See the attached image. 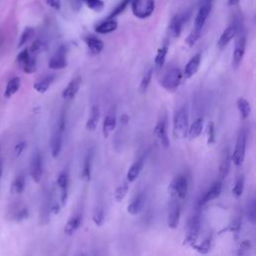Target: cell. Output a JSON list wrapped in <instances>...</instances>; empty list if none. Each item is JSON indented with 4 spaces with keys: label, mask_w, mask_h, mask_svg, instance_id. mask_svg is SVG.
Instances as JSON below:
<instances>
[{
    "label": "cell",
    "mask_w": 256,
    "mask_h": 256,
    "mask_svg": "<svg viewBox=\"0 0 256 256\" xmlns=\"http://www.w3.org/2000/svg\"><path fill=\"white\" fill-rule=\"evenodd\" d=\"M189 128L188 110L186 107H180L173 116V135L176 139H182L187 136Z\"/></svg>",
    "instance_id": "6da1fadb"
},
{
    "label": "cell",
    "mask_w": 256,
    "mask_h": 256,
    "mask_svg": "<svg viewBox=\"0 0 256 256\" xmlns=\"http://www.w3.org/2000/svg\"><path fill=\"white\" fill-rule=\"evenodd\" d=\"M65 113L61 114V117L53 130L51 140H50V148H51V155L53 158L58 157L62 148V140H63V132L65 130L66 120H65Z\"/></svg>",
    "instance_id": "7a4b0ae2"
},
{
    "label": "cell",
    "mask_w": 256,
    "mask_h": 256,
    "mask_svg": "<svg viewBox=\"0 0 256 256\" xmlns=\"http://www.w3.org/2000/svg\"><path fill=\"white\" fill-rule=\"evenodd\" d=\"M130 4L133 15L139 19L150 17L155 9V0H130Z\"/></svg>",
    "instance_id": "3957f363"
},
{
    "label": "cell",
    "mask_w": 256,
    "mask_h": 256,
    "mask_svg": "<svg viewBox=\"0 0 256 256\" xmlns=\"http://www.w3.org/2000/svg\"><path fill=\"white\" fill-rule=\"evenodd\" d=\"M183 78V72L179 67L170 68L162 77L161 85L168 91H175Z\"/></svg>",
    "instance_id": "277c9868"
},
{
    "label": "cell",
    "mask_w": 256,
    "mask_h": 256,
    "mask_svg": "<svg viewBox=\"0 0 256 256\" xmlns=\"http://www.w3.org/2000/svg\"><path fill=\"white\" fill-rule=\"evenodd\" d=\"M246 144H247V134L245 130L239 131L236 139V144L234 151L231 155V161L234 163L235 166L239 167L242 165L245 157L246 151Z\"/></svg>",
    "instance_id": "5b68a950"
},
{
    "label": "cell",
    "mask_w": 256,
    "mask_h": 256,
    "mask_svg": "<svg viewBox=\"0 0 256 256\" xmlns=\"http://www.w3.org/2000/svg\"><path fill=\"white\" fill-rule=\"evenodd\" d=\"M188 192V180L185 175H177L169 186V193L172 198L184 200Z\"/></svg>",
    "instance_id": "8992f818"
},
{
    "label": "cell",
    "mask_w": 256,
    "mask_h": 256,
    "mask_svg": "<svg viewBox=\"0 0 256 256\" xmlns=\"http://www.w3.org/2000/svg\"><path fill=\"white\" fill-rule=\"evenodd\" d=\"M236 40H235V45H234V52H233V67L237 68L244 57L245 54V49H246V33L243 28L238 29L237 34H236Z\"/></svg>",
    "instance_id": "52a82bcc"
},
{
    "label": "cell",
    "mask_w": 256,
    "mask_h": 256,
    "mask_svg": "<svg viewBox=\"0 0 256 256\" xmlns=\"http://www.w3.org/2000/svg\"><path fill=\"white\" fill-rule=\"evenodd\" d=\"M199 231H200V217H199V214H194L188 222L187 233H186V237L184 239L183 245L193 247L197 242Z\"/></svg>",
    "instance_id": "ba28073f"
},
{
    "label": "cell",
    "mask_w": 256,
    "mask_h": 256,
    "mask_svg": "<svg viewBox=\"0 0 256 256\" xmlns=\"http://www.w3.org/2000/svg\"><path fill=\"white\" fill-rule=\"evenodd\" d=\"M43 175L42 155L38 150H35L30 161V176L35 183H39Z\"/></svg>",
    "instance_id": "9c48e42d"
},
{
    "label": "cell",
    "mask_w": 256,
    "mask_h": 256,
    "mask_svg": "<svg viewBox=\"0 0 256 256\" xmlns=\"http://www.w3.org/2000/svg\"><path fill=\"white\" fill-rule=\"evenodd\" d=\"M211 0H205L202 5L200 6L197 14H196V17H195V20H194V27H193V30L198 32V33H201L204 25H205V22L211 12Z\"/></svg>",
    "instance_id": "30bf717a"
},
{
    "label": "cell",
    "mask_w": 256,
    "mask_h": 256,
    "mask_svg": "<svg viewBox=\"0 0 256 256\" xmlns=\"http://www.w3.org/2000/svg\"><path fill=\"white\" fill-rule=\"evenodd\" d=\"M68 48L66 45H62L58 48V50L54 53V55L50 58L48 62V67L52 70H60L67 66V55Z\"/></svg>",
    "instance_id": "8fae6325"
},
{
    "label": "cell",
    "mask_w": 256,
    "mask_h": 256,
    "mask_svg": "<svg viewBox=\"0 0 256 256\" xmlns=\"http://www.w3.org/2000/svg\"><path fill=\"white\" fill-rule=\"evenodd\" d=\"M180 213L181 208L179 204V200L172 198L168 207V217H167V225L170 229H176L179 225L180 221Z\"/></svg>",
    "instance_id": "7c38bea8"
},
{
    "label": "cell",
    "mask_w": 256,
    "mask_h": 256,
    "mask_svg": "<svg viewBox=\"0 0 256 256\" xmlns=\"http://www.w3.org/2000/svg\"><path fill=\"white\" fill-rule=\"evenodd\" d=\"M117 125V116H116V106H111L104 118L102 132L103 136L106 138L109 134L116 128Z\"/></svg>",
    "instance_id": "4fadbf2b"
},
{
    "label": "cell",
    "mask_w": 256,
    "mask_h": 256,
    "mask_svg": "<svg viewBox=\"0 0 256 256\" xmlns=\"http://www.w3.org/2000/svg\"><path fill=\"white\" fill-rule=\"evenodd\" d=\"M154 132L156 134V136L158 137L160 143L162 144V146L164 148H168L169 144H170V140L168 137V133H167V122H166V118H160L158 120V122L155 125V129Z\"/></svg>",
    "instance_id": "5bb4252c"
},
{
    "label": "cell",
    "mask_w": 256,
    "mask_h": 256,
    "mask_svg": "<svg viewBox=\"0 0 256 256\" xmlns=\"http://www.w3.org/2000/svg\"><path fill=\"white\" fill-rule=\"evenodd\" d=\"M238 29H239L238 23H236V22L231 23V24L222 32V34L220 35L219 40H218V47H219L220 49L225 48V47L228 45V43L236 36Z\"/></svg>",
    "instance_id": "9a60e30c"
},
{
    "label": "cell",
    "mask_w": 256,
    "mask_h": 256,
    "mask_svg": "<svg viewBox=\"0 0 256 256\" xmlns=\"http://www.w3.org/2000/svg\"><path fill=\"white\" fill-rule=\"evenodd\" d=\"M186 17L184 14L182 13H179V14H176L170 21L169 23V26H168V33L171 37H174V38H177L180 34H181V31H182V27L185 23V20Z\"/></svg>",
    "instance_id": "2e32d148"
},
{
    "label": "cell",
    "mask_w": 256,
    "mask_h": 256,
    "mask_svg": "<svg viewBox=\"0 0 256 256\" xmlns=\"http://www.w3.org/2000/svg\"><path fill=\"white\" fill-rule=\"evenodd\" d=\"M56 183L60 190V202L61 204H65L68 198V186H69V176L67 171H62L61 173H59Z\"/></svg>",
    "instance_id": "e0dca14e"
},
{
    "label": "cell",
    "mask_w": 256,
    "mask_h": 256,
    "mask_svg": "<svg viewBox=\"0 0 256 256\" xmlns=\"http://www.w3.org/2000/svg\"><path fill=\"white\" fill-rule=\"evenodd\" d=\"M145 203H146V193L141 192L127 206L128 213L131 214V215L139 214L143 210V208L145 206Z\"/></svg>",
    "instance_id": "ac0fdd59"
},
{
    "label": "cell",
    "mask_w": 256,
    "mask_h": 256,
    "mask_svg": "<svg viewBox=\"0 0 256 256\" xmlns=\"http://www.w3.org/2000/svg\"><path fill=\"white\" fill-rule=\"evenodd\" d=\"M81 86V77L77 76L75 78H73L68 84L67 86L64 88L63 92H62V97L66 100H71L75 97V95L77 94V92L79 91Z\"/></svg>",
    "instance_id": "d6986e66"
},
{
    "label": "cell",
    "mask_w": 256,
    "mask_h": 256,
    "mask_svg": "<svg viewBox=\"0 0 256 256\" xmlns=\"http://www.w3.org/2000/svg\"><path fill=\"white\" fill-rule=\"evenodd\" d=\"M231 168V154L229 148H225L222 151L221 158H220V164H219V176L223 179L225 178Z\"/></svg>",
    "instance_id": "ffe728a7"
},
{
    "label": "cell",
    "mask_w": 256,
    "mask_h": 256,
    "mask_svg": "<svg viewBox=\"0 0 256 256\" xmlns=\"http://www.w3.org/2000/svg\"><path fill=\"white\" fill-rule=\"evenodd\" d=\"M200 62H201V54L197 53L187 62L186 66L184 68V71H182L184 78L192 77L198 71Z\"/></svg>",
    "instance_id": "44dd1931"
},
{
    "label": "cell",
    "mask_w": 256,
    "mask_h": 256,
    "mask_svg": "<svg viewBox=\"0 0 256 256\" xmlns=\"http://www.w3.org/2000/svg\"><path fill=\"white\" fill-rule=\"evenodd\" d=\"M118 23L114 18H106L95 26V31L99 34H108L117 29Z\"/></svg>",
    "instance_id": "7402d4cb"
},
{
    "label": "cell",
    "mask_w": 256,
    "mask_h": 256,
    "mask_svg": "<svg viewBox=\"0 0 256 256\" xmlns=\"http://www.w3.org/2000/svg\"><path fill=\"white\" fill-rule=\"evenodd\" d=\"M84 41H85L89 51L92 54H99L104 48L103 41L101 39H99L98 37H95L93 35H89V36L85 37Z\"/></svg>",
    "instance_id": "603a6c76"
},
{
    "label": "cell",
    "mask_w": 256,
    "mask_h": 256,
    "mask_svg": "<svg viewBox=\"0 0 256 256\" xmlns=\"http://www.w3.org/2000/svg\"><path fill=\"white\" fill-rule=\"evenodd\" d=\"M221 192H222V183H221V181H217V182L213 183V185L209 188V190L204 194L201 203L205 204V203H208V202L218 198L220 196Z\"/></svg>",
    "instance_id": "cb8c5ba5"
},
{
    "label": "cell",
    "mask_w": 256,
    "mask_h": 256,
    "mask_svg": "<svg viewBox=\"0 0 256 256\" xmlns=\"http://www.w3.org/2000/svg\"><path fill=\"white\" fill-rule=\"evenodd\" d=\"M144 166V157H140L138 160H136L132 165L131 167L129 168L128 172H127V180L128 182H133L135 181L140 172L142 171V168Z\"/></svg>",
    "instance_id": "d4e9b609"
},
{
    "label": "cell",
    "mask_w": 256,
    "mask_h": 256,
    "mask_svg": "<svg viewBox=\"0 0 256 256\" xmlns=\"http://www.w3.org/2000/svg\"><path fill=\"white\" fill-rule=\"evenodd\" d=\"M99 119H100V109L97 105H94L90 110V115L86 122V129L90 131L95 130L99 123Z\"/></svg>",
    "instance_id": "484cf974"
},
{
    "label": "cell",
    "mask_w": 256,
    "mask_h": 256,
    "mask_svg": "<svg viewBox=\"0 0 256 256\" xmlns=\"http://www.w3.org/2000/svg\"><path fill=\"white\" fill-rule=\"evenodd\" d=\"M92 162H93V150L90 149L84 159L83 169H82V178L85 181H89L91 178V170H92Z\"/></svg>",
    "instance_id": "4316f807"
},
{
    "label": "cell",
    "mask_w": 256,
    "mask_h": 256,
    "mask_svg": "<svg viewBox=\"0 0 256 256\" xmlns=\"http://www.w3.org/2000/svg\"><path fill=\"white\" fill-rule=\"evenodd\" d=\"M54 78H55L54 75H46V76L42 77L41 79L37 80L33 84V88L39 93H44L49 89L52 82L54 81Z\"/></svg>",
    "instance_id": "83f0119b"
},
{
    "label": "cell",
    "mask_w": 256,
    "mask_h": 256,
    "mask_svg": "<svg viewBox=\"0 0 256 256\" xmlns=\"http://www.w3.org/2000/svg\"><path fill=\"white\" fill-rule=\"evenodd\" d=\"M20 85H21V81H20V78L19 77H13L11 78L7 84H6V87H5V90H4V96L5 98H11L20 88Z\"/></svg>",
    "instance_id": "f1b7e54d"
},
{
    "label": "cell",
    "mask_w": 256,
    "mask_h": 256,
    "mask_svg": "<svg viewBox=\"0 0 256 256\" xmlns=\"http://www.w3.org/2000/svg\"><path fill=\"white\" fill-rule=\"evenodd\" d=\"M81 216L80 215H75L73 217H71L65 224V227H64V232L67 234V235H72L74 234L78 229L79 227L81 226Z\"/></svg>",
    "instance_id": "f546056e"
},
{
    "label": "cell",
    "mask_w": 256,
    "mask_h": 256,
    "mask_svg": "<svg viewBox=\"0 0 256 256\" xmlns=\"http://www.w3.org/2000/svg\"><path fill=\"white\" fill-rule=\"evenodd\" d=\"M203 127H204V119L202 117H199L188 128V133L187 134L189 135V137L191 139H195L202 133Z\"/></svg>",
    "instance_id": "4dcf8cb0"
},
{
    "label": "cell",
    "mask_w": 256,
    "mask_h": 256,
    "mask_svg": "<svg viewBox=\"0 0 256 256\" xmlns=\"http://www.w3.org/2000/svg\"><path fill=\"white\" fill-rule=\"evenodd\" d=\"M236 105L238 108V111L243 119H246L251 114V105L248 100H246L243 97H239L236 101Z\"/></svg>",
    "instance_id": "1f68e13d"
},
{
    "label": "cell",
    "mask_w": 256,
    "mask_h": 256,
    "mask_svg": "<svg viewBox=\"0 0 256 256\" xmlns=\"http://www.w3.org/2000/svg\"><path fill=\"white\" fill-rule=\"evenodd\" d=\"M244 183H245V179L243 175H239L235 182H234V186L232 188V194L235 198H240L243 194L244 191Z\"/></svg>",
    "instance_id": "d6a6232c"
},
{
    "label": "cell",
    "mask_w": 256,
    "mask_h": 256,
    "mask_svg": "<svg viewBox=\"0 0 256 256\" xmlns=\"http://www.w3.org/2000/svg\"><path fill=\"white\" fill-rule=\"evenodd\" d=\"M167 52H168V45H167V44H164L163 46H161V47L157 50V53H156L154 62H155V65H156L158 68H159V67H162V66L164 65L165 60H166Z\"/></svg>",
    "instance_id": "836d02e7"
},
{
    "label": "cell",
    "mask_w": 256,
    "mask_h": 256,
    "mask_svg": "<svg viewBox=\"0 0 256 256\" xmlns=\"http://www.w3.org/2000/svg\"><path fill=\"white\" fill-rule=\"evenodd\" d=\"M152 74H153V69L152 68H149L144 73V75H143V77L141 79L140 85H139V91L142 94H144L147 91V89H148V87H149V85L151 83V80H152Z\"/></svg>",
    "instance_id": "e575fe53"
},
{
    "label": "cell",
    "mask_w": 256,
    "mask_h": 256,
    "mask_svg": "<svg viewBox=\"0 0 256 256\" xmlns=\"http://www.w3.org/2000/svg\"><path fill=\"white\" fill-rule=\"evenodd\" d=\"M24 187H25V178H24V176L22 174L17 175L16 178L12 182V187H11L12 191L16 194H20L24 190Z\"/></svg>",
    "instance_id": "d590c367"
},
{
    "label": "cell",
    "mask_w": 256,
    "mask_h": 256,
    "mask_svg": "<svg viewBox=\"0 0 256 256\" xmlns=\"http://www.w3.org/2000/svg\"><path fill=\"white\" fill-rule=\"evenodd\" d=\"M192 248H194L197 252L201 253V254H207L211 248H212V239L211 238H207L205 240H203L200 244H195Z\"/></svg>",
    "instance_id": "8d00e7d4"
},
{
    "label": "cell",
    "mask_w": 256,
    "mask_h": 256,
    "mask_svg": "<svg viewBox=\"0 0 256 256\" xmlns=\"http://www.w3.org/2000/svg\"><path fill=\"white\" fill-rule=\"evenodd\" d=\"M128 190H129V184L127 182H123L122 184H120L115 190V195H114L115 200L117 202H121L126 196Z\"/></svg>",
    "instance_id": "74e56055"
},
{
    "label": "cell",
    "mask_w": 256,
    "mask_h": 256,
    "mask_svg": "<svg viewBox=\"0 0 256 256\" xmlns=\"http://www.w3.org/2000/svg\"><path fill=\"white\" fill-rule=\"evenodd\" d=\"M247 218L252 225L256 223V202L255 199H251L247 205Z\"/></svg>",
    "instance_id": "f35d334b"
},
{
    "label": "cell",
    "mask_w": 256,
    "mask_h": 256,
    "mask_svg": "<svg viewBox=\"0 0 256 256\" xmlns=\"http://www.w3.org/2000/svg\"><path fill=\"white\" fill-rule=\"evenodd\" d=\"M33 34H34V29L31 27H26L20 36V39L18 42V47L19 48L23 47L32 38Z\"/></svg>",
    "instance_id": "ab89813d"
},
{
    "label": "cell",
    "mask_w": 256,
    "mask_h": 256,
    "mask_svg": "<svg viewBox=\"0 0 256 256\" xmlns=\"http://www.w3.org/2000/svg\"><path fill=\"white\" fill-rule=\"evenodd\" d=\"M92 220L94 222L95 225L97 226H101L104 222V211L102 209V207L100 206H96L93 210V214H92Z\"/></svg>",
    "instance_id": "60d3db41"
},
{
    "label": "cell",
    "mask_w": 256,
    "mask_h": 256,
    "mask_svg": "<svg viewBox=\"0 0 256 256\" xmlns=\"http://www.w3.org/2000/svg\"><path fill=\"white\" fill-rule=\"evenodd\" d=\"M88 8L95 12H101L104 9V2L102 0H82Z\"/></svg>",
    "instance_id": "b9f144b4"
},
{
    "label": "cell",
    "mask_w": 256,
    "mask_h": 256,
    "mask_svg": "<svg viewBox=\"0 0 256 256\" xmlns=\"http://www.w3.org/2000/svg\"><path fill=\"white\" fill-rule=\"evenodd\" d=\"M45 47H46L45 43L41 39H37L32 43V45L29 48V51L32 55H37V54L41 53L42 51H44Z\"/></svg>",
    "instance_id": "7bdbcfd3"
},
{
    "label": "cell",
    "mask_w": 256,
    "mask_h": 256,
    "mask_svg": "<svg viewBox=\"0 0 256 256\" xmlns=\"http://www.w3.org/2000/svg\"><path fill=\"white\" fill-rule=\"evenodd\" d=\"M22 69L27 74H31L36 71V58L34 55H32L31 58L22 66Z\"/></svg>",
    "instance_id": "ee69618b"
},
{
    "label": "cell",
    "mask_w": 256,
    "mask_h": 256,
    "mask_svg": "<svg viewBox=\"0 0 256 256\" xmlns=\"http://www.w3.org/2000/svg\"><path fill=\"white\" fill-rule=\"evenodd\" d=\"M130 3V0H123L121 3H119L116 8L110 13V15L107 17V18H115L116 16H118L119 14H121L125 8L127 7V5Z\"/></svg>",
    "instance_id": "f6af8a7d"
},
{
    "label": "cell",
    "mask_w": 256,
    "mask_h": 256,
    "mask_svg": "<svg viewBox=\"0 0 256 256\" xmlns=\"http://www.w3.org/2000/svg\"><path fill=\"white\" fill-rule=\"evenodd\" d=\"M32 54L30 53L29 49L28 48H25L23 49L18 55H17V62L19 65H21V67L31 58Z\"/></svg>",
    "instance_id": "bcb514c9"
},
{
    "label": "cell",
    "mask_w": 256,
    "mask_h": 256,
    "mask_svg": "<svg viewBox=\"0 0 256 256\" xmlns=\"http://www.w3.org/2000/svg\"><path fill=\"white\" fill-rule=\"evenodd\" d=\"M207 134H208V139H207V144L213 145L216 141V134H215V127L213 122H209L207 126Z\"/></svg>",
    "instance_id": "7dc6e473"
},
{
    "label": "cell",
    "mask_w": 256,
    "mask_h": 256,
    "mask_svg": "<svg viewBox=\"0 0 256 256\" xmlns=\"http://www.w3.org/2000/svg\"><path fill=\"white\" fill-rule=\"evenodd\" d=\"M200 35H201V33H198V32H196V31L192 30V31L189 33V35L187 36V38H186V43H187V45H188L189 47L194 46L195 43L198 41Z\"/></svg>",
    "instance_id": "c3c4849f"
},
{
    "label": "cell",
    "mask_w": 256,
    "mask_h": 256,
    "mask_svg": "<svg viewBox=\"0 0 256 256\" xmlns=\"http://www.w3.org/2000/svg\"><path fill=\"white\" fill-rule=\"evenodd\" d=\"M251 248V243H250V241H243L242 243H241V245H240V248H239V251H238V253L240 254V255H245V254H247L248 253V250Z\"/></svg>",
    "instance_id": "681fc988"
},
{
    "label": "cell",
    "mask_w": 256,
    "mask_h": 256,
    "mask_svg": "<svg viewBox=\"0 0 256 256\" xmlns=\"http://www.w3.org/2000/svg\"><path fill=\"white\" fill-rule=\"evenodd\" d=\"M46 4L55 10H59L61 8V0H45Z\"/></svg>",
    "instance_id": "f907efd6"
},
{
    "label": "cell",
    "mask_w": 256,
    "mask_h": 256,
    "mask_svg": "<svg viewBox=\"0 0 256 256\" xmlns=\"http://www.w3.org/2000/svg\"><path fill=\"white\" fill-rule=\"evenodd\" d=\"M25 147H26L25 142H19L18 144H16V146H15V148H14L15 154H16L17 156L20 155V154L23 152V150L25 149Z\"/></svg>",
    "instance_id": "816d5d0a"
},
{
    "label": "cell",
    "mask_w": 256,
    "mask_h": 256,
    "mask_svg": "<svg viewBox=\"0 0 256 256\" xmlns=\"http://www.w3.org/2000/svg\"><path fill=\"white\" fill-rule=\"evenodd\" d=\"M2 173H3V160H2V158L0 157V179H1Z\"/></svg>",
    "instance_id": "f5cc1de1"
},
{
    "label": "cell",
    "mask_w": 256,
    "mask_h": 256,
    "mask_svg": "<svg viewBox=\"0 0 256 256\" xmlns=\"http://www.w3.org/2000/svg\"><path fill=\"white\" fill-rule=\"evenodd\" d=\"M239 1H240V0H228V4L231 5V6H232V5H236Z\"/></svg>",
    "instance_id": "db71d44e"
},
{
    "label": "cell",
    "mask_w": 256,
    "mask_h": 256,
    "mask_svg": "<svg viewBox=\"0 0 256 256\" xmlns=\"http://www.w3.org/2000/svg\"><path fill=\"white\" fill-rule=\"evenodd\" d=\"M211 1H212V0H211Z\"/></svg>",
    "instance_id": "11a10c76"
}]
</instances>
